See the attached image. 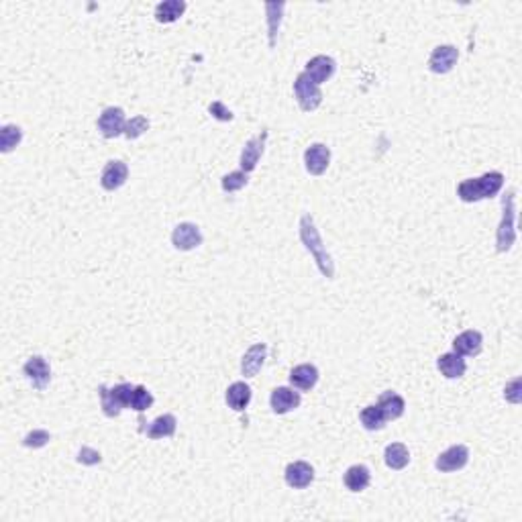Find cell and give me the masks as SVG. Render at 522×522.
<instances>
[{
    "instance_id": "obj_1",
    "label": "cell",
    "mask_w": 522,
    "mask_h": 522,
    "mask_svg": "<svg viewBox=\"0 0 522 522\" xmlns=\"http://www.w3.org/2000/svg\"><path fill=\"white\" fill-rule=\"evenodd\" d=\"M300 241L302 245L310 251V255L315 257L318 269L325 278H332L335 276V261L332 257L327 254L325 245H322V239L318 233L315 219L310 214H304L300 219Z\"/></svg>"
},
{
    "instance_id": "obj_2",
    "label": "cell",
    "mask_w": 522,
    "mask_h": 522,
    "mask_svg": "<svg viewBox=\"0 0 522 522\" xmlns=\"http://www.w3.org/2000/svg\"><path fill=\"white\" fill-rule=\"evenodd\" d=\"M504 186V174L500 172H488L482 178L463 180L457 186V196L463 202H479L486 198L498 196V192Z\"/></svg>"
},
{
    "instance_id": "obj_3",
    "label": "cell",
    "mask_w": 522,
    "mask_h": 522,
    "mask_svg": "<svg viewBox=\"0 0 522 522\" xmlns=\"http://www.w3.org/2000/svg\"><path fill=\"white\" fill-rule=\"evenodd\" d=\"M135 386L131 384H119L114 388H107V386H100L98 388V394H100V402H102V412L114 418L119 416L123 408L131 406V396H133Z\"/></svg>"
},
{
    "instance_id": "obj_4",
    "label": "cell",
    "mask_w": 522,
    "mask_h": 522,
    "mask_svg": "<svg viewBox=\"0 0 522 522\" xmlns=\"http://www.w3.org/2000/svg\"><path fill=\"white\" fill-rule=\"evenodd\" d=\"M502 222L498 227V239H496V245H498V251L504 254L508 251L514 241H516V227H514V217H516V210H514V190H508L506 196L502 198Z\"/></svg>"
},
{
    "instance_id": "obj_5",
    "label": "cell",
    "mask_w": 522,
    "mask_h": 522,
    "mask_svg": "<svg viewBox=\"0 0 522 522\" xmlns=\"http://www.w3.org/2000/svg\"><path fill=\"white\" fill-rule=\"evenodd\" d=\"M294 96H296V102L304 112L317 111L322 102V92H320V86L315 84L312 80L308 78L304 72L296 78L294 82Z\"/></svg>"
},
{
    "instance_id": "obj_6",
    "label": "cell",
    "mask_w": 522,
    "mask_h": 522,
    "mask_svg": "<svg viewBox=\"0 0 522 522\" xmlns=\"http://www.w3.org/2000/svg\"><path fill=\"white\" fill-rule=\"evenodd\" d=\"M125 127H127L125 111L119 109V107H109L98 116V129H100V133L107 139H114L119 135H125Z\"/></svg>"
},
{
    "instance_id": "obj_7",
    "label": "cell",
    "mask_w": 522,
    "mask_h": 522,
    "mask_svg": "<svg viewBox=\"0 0 522 522\" xmlns=\"http://www.w3.org/2000/svg\"><path fill=\"white\" fill-rule=\"evenodd\" d=\"M266 141H268V131H261L259 135H255L254 139H249V141L245 143V147L241 151V159H239L241 172L249 174V172H254L255 168H257L259 159L263 156V149H266Z\"/></svg>"
},
{
    "instance_id": "obj_8",
    "label": "cell",
    "mask_w": 522,
    "mask_h": 522,
    "mask_svg": "<svg viewBox=\"0 0 522 522\" xmlns=\"http://www.w3.org/2000/svg\"><path fill=\"white\" fill-rule=\"evenodd\" d=\"M467 461H469V449L465 445H453L437 457L435 467L443 474H451V472L463 469L467 465Z\"/></svg>"
},
{
    "instance_id": "obj_9",
    "label": "cell",
    "mask_w": 522,
    "mask_h": 522,
    "mask_svg": "<svg viewBox=\"0 0 522 522\" xmlns=\"http://www.w3.org/2000/svg\"><path fill=\"white\" fill-rule=\"evenodd\" d=\"M172 243L180 251H192L202 245V233L194 222H180L172 233Z\"/></svg>"
},
{
    "instance_id": "obj_10",
    "label": "cell",
    "mask_w": 522,
    "mask_h": 522,
    "mask_svg": "<svg viewBox=\"0 0 522 522\" xmlns=\"http://www.w3.org/2000/svg\"><path fill=\"white\" fill-rule=\"evenodd\" d=\"M331 163V149L322 143H315L304 151V165L306 172L312 175H322Z\"/></svg>"
},
{
    "instance_id": "obj_11",
    "label": "cell",
    "mask_w": 522,
    "mask_h": 522,
    "mask_svg": "<svg viewBox=\"0 0 522 522\" xmlns=\"http://www.w3.org/2000/svg\"><path fill=\"white\" fill-rule=\"evenodd\" d=\"M286 484L294 490H304L315 482V467L306 461H294L286 467Z\"/></svg>"
},
{
    "instance_id": "obj_12",
    "label": "cell",
    "mask_w": 522,
    "mask_h": 522,
    "mask_svg": "<svg viewBox=\"0 0 522 522\" xmlns=\"http://www.w3.org/2000/svg\"><path fill=\"white\" fill-rule=\"evenodd\" d=\"M459 60L457 48L453 45H439L433 49L430 58H428V70L435 74H449Z\"/></svg>"
},
{
    "instance_id": "obj_13",
    "label": "cell",
    "mask_w": 522,
    "mask_h": 522,
    "mask_svg": "<svg viewBox=\"0 0 522 522\" xmlns=\"http://www.w3.org/2000/svg\"><path fill=\"white\" fill-rule=\"evenodd\" d=\"M127 178H129L127 163L121 161V159H112V161H109V163L104 165V170H102L100 186H102L104 190L114 192L119 190V188L127 182Z\"/></svg>"
},
{
    "instance_id": "obj_14",
    "label": "cell",
    "mask_w": 522,
    "mask_h": 522,
    "mask_svg": "<svg viewBox=\"0 0 522 522\" xmlns=\"http://www.w3.org/2000/svg\"><path fill=\"white\" fill-rule=\"evenodd\" d=\"M23 371H25V376H27V380L31 381L33 388L35 390H39V392H43L45 388L49 386V380H51V369H49V364L41 357V355H35L31 357L25 367H23Z\"/></svg>"
},
{
    "instance_id": "obj_15",
    "label": "cell",
    "mask_w": 522,
    "mask_h": 522,
    "mask_svg": "<svg viewBox=\"0 0 522 522\" xmlns=\"http://www.w3.org/2000/svg\"><path fill=\"white\" fill-rule=\"evenodd\" d=\"M300 394L294 392L292 388H276L269 396V406L276 414H286V412L294 410L300 406Z\"/></svg>"
},
{
    "instance_id": "obj_16",
    "label": "cell",
    "mask_w": 522,
    "mask_h": 522,
    "mask_svg": "<svg viewBox=\"0 0 522 522\" xmlns=\"http://www.w3.org/2000/svg\"><path fill=\"white\" fill-rule=\"evenodd\" d=\"M335 70H337V62L332 58H329V55H317V58H312L306 64L304 74L312 80L315 84L320 86L322 82H327V80L331 78L332 74H335Z\"/></svg>"
},
{
    "instance_id": "obj_17",
    "label": "cell",
    "mask_w": 522,
    "mask_h": 522,
    "mask_svg": "<svg viewBox=\"0 0 522 522\" xmlns=\"http://www.w3.org/2000/svg\"><path fill=\"white\" fill-rule=\"evenodd\" d=\"M266 355H268V345L266 343H257L254 347L247 349V353L243 355V361H241L243 376L245 378H255L259 374V369L263 367Z\"/></svg>"
},
{
    "instance_id": "obj_18",
    "label": "cell",
    "mask_w": 522,
    "mask_h": 522,
    "mask_svg": "<svg viewBox=\"0 0 522 522\" xmlns=\"http://www.w3.org/2000/svg\"><path fill=\"white\" fill-rule=\"evenodd\" d=\"M437 367L439 371L443 374L447 380H457V378H463L465 371H467V364L463 359V355H457L455 351L453 353H445L437 359Z\"/></svg>"
},
{
    "instance_id": "obj_19",
    "label": "cell",
    "mask_w": 522,
    "mask_h": 522,
    "mask_svg": "<svg viewBox=\"0 0 522 522\" xmlns=\"http://www.w3.org/2000/svg\"><path fill=\"white\" fill-rule=\"evenodd\" d=\"M318 381V369L315 365L302 364L296 365L292 371H290V384L294 388H298L302 392H308L317 386Z\"/></svg>"
},
{
    "instance_id": "obj_20",
    "label": "cell",
    "mask_w": 522,
    "mask_h": 522,
    "mask_svg": "<svg viewBox=\"0 0 522 522\" xmlns=\"http://www.w3.org/2000/svg\"><path fill=\"white\" fill-rule=\"evenodd\" d=\"M482 343H484V337L479 331H463L461 335L455 337L453 341V351L457 355H477L482 351Z\"/></svg>"
},
{
    "instance_id": "obj_21",
    "label": "cell",
    "mask_w": 522,
    "mask_h": 522,
    "mask_svg": "<svg viewBox=\"0 0 522 522\" xmlns=\"http://www.w3.org/2000/svg\"><path fill=\"white\" fill-rule=\"evenodd\" d=\"M224 398H227V404L233 410L243 412L249 406V402H251V388L245 381H235V384H231L227 388V396Z\"/></svg>"
},
{
    "instance_id": "obj_22",
    "label": "cell",
    "mask_w": 522,
    "mask_h": 522,
    "mask_svg": "<svg viewBox=\"0 0 522 522\" xmlns=\"http://www.w3.org/2000/svg\"><path fill=\"white\" fill-rule=\"evenodd\" d=\"M378 406L384 412L386 420H396V418H400L404 414V410H406L404 398L400 394H396V392H384L380 396V400H378Z\"/></svg>"
},
{
    "instance_id": "obj_23",
    "label": "cell",
    "mask_w": 522,
    "mask_h": 522,
    "mask_svg": "<svg viewBox=\"0 0 522 522\" xmlns=\"http://www.w3.org/2000/svg\"><path fill=\"white\" fill-rule=\"evenodd\" d=\"M384 461L390 469L394 472H400L404 469L408 463H410V453H408V447L402 443H392L386 447L384 451Z\"/></svg>"
},
{
    "instance_id": "obj_24",
    "label": "cell",
    "mask_w": 522,
    "mask_h": 522,
    "mask_svg": "<svg viewBox=\"0 0 522 522\" xmlns=\"http://www.w3.org/2000/svg\"><path fill=\"white\" fill-rule=\"evenodd\" d=\"M186 11V2L184 0H165V2H159L156 6V18L158 23H175L180 16L184 15Z\"/></svg>"
},
{
    "instance_id": "obj_25",
    "label": "cell",
    "mask_w": 522,
    "mask_h": 522,
    "mask_svg": "<svg viewBox=\"0 0 522 522\" xmlns=\"http://www.w3.org/2000/svg\"><path fill=\"white\" fill-rule=\"evenodd\" d=\"M371 482V474L365 465H351L345 472V486L349 491H364Z\"/></svg>"
},
{
    "instance_id": "obj_26",
    "label": "cell",
    "mask_w": 522,
    "mask_h": 522,
    "mask_svg": "<svg viewBox=\"0 0 522 522\" xmlns=\"http://www.w3.org/2000/svg\"><path fill=\"white\" fill-rule=\"evenodd\" d=\"M175 427H178V420H175L174 414H163L158 416L149 428H147V437L149 439H163V437H174Z\"/></svg>"
},
{
    "instance_id": "obj_27",
    "label": "cell",
    "mask_w": 522,
    "mask_h": 522,
    "mask_svg": "<svg viewBox=\"0 0 522 522\" xmlns=\"http://www.w3.org/2000/svg\"><path fill=\"white\" fill-rule=\"evenodd\" d=\"M359 420L367 430H381L386 427V416L378 404H371V406H365L361 414H359Z\"/></svg>"
},
{
    "instance_id": "obj_28",
    "label": "cell",
    "mask_w": 522,
    "mask_h": 522,
    "mask_svg": "<svg viewBox=\"0 0 522 522\" xmlns=\"http://www.w3.org/2000/svg\"><path fill=\"white\" fill-rule=\"evenodd\" d=\"M284 9H286L284 2H268V4H266L269 25V45H271V48L276 45V35H278L280 23H282V13H284Z\"/></svg>"
},
{
    "instance_id": "obj_29",
    "label": "cell",
    "mask_w": 522,
    "mask_h": 522,
    "mask_svg": "<svg viewBox=\"0 0 522 522\" xmlns=\"http://www.w3.org/2000/svg\"><path fill=\"white\" fill-rule=\"evenodd\" d=\"M23 139V131L16 125H4L0 129V149L2 153H11Z\"/></svg>"
},
{
    "instance_id": "obj_30",
    "label": "cell",
    "mask_w": 522,
    "mask_h": 522,
    "mask_svg": "<svg viewBox=\"0 0 522 522\" xmlns=\"http://www.w3.org/2000/svg\"><path fill=\"white\" fill-rule=\"evenodd\" d=\"M151 404H153V396H151V392H149L145 386H135L133 396H131V406H129V408H133V410L137 412H145L147 408H151Z\"/></svg>"
},
{
    "instance_id": "obj_31",
    "label": "cell",
    "mask_w": 522,
    "mask_h": 522,
    "mask_svg": "<svg viewBox=\"0 0 522 522\" xmlns=\"http://www.w3.org/2000/svg\"><path fill=\"white\" fill-rule=\"evenodd\" d=\"M247 182H249V178L245 172H231V174H227L224 178L221 180V186L224 192H237L241 188H245L247 186Z\"/></svg>"
},
{
    "instance_id": "obj_32",
    "label": "cell",
    "mask_w": 522,
    "mask_h": 522,
    "mask_svg": "<svg viewBox=\"0 0 522 522\" xmlns=\"http://www.w3.org/2000/svg\"><path fill=\"white\" fill-rule=\"evenodd\" d=\"M147 129H149V121L145 116H133L127 123V127H125V137L127 139H137V137H141Z\"/></svg>"
},
{
    "instance_id": "obj_33",
    "label": "cell",
    "mask_w": 522,
    "mask_h": 522,
    "mask_svg": "<svg viewBox=\"0 0 522 522\" xmlns=\"http://www.w3.org/2000/svg\"><path fill=\"white\" fill-rule=\"evenodd\" d=\"M49 441H51V435H49L48 430L37 428V430H31V433L23 439V445L29 447V449H41V447H45Z\"/></svg>"
},
{
    "instance_id": "obj_34",
    "label": "cell",
    "mask_w": 522,
    "mask_h": 522,
    "mask_svg": "<svg viewBox=\"0 0 522 522\" xmlns=\"http://www.w3.org/2000/svg\"><path fill=\"white\" fill-rule=\"evenodd\" d=\"M100 461H102L100 453L96 449H92V447H82L80 449L78 463H82V465H98Z\"/></svg>"
},
{
    "instance_id": "obj_35",
    "label": "cell",
    "mask_w": 522,
    "mask_h": 522,
    "mask_svg": "<svg viewBox=\"0 0 522 522\" xmlns=\"http://www.w3.org/2000/svg\"><path fill=\"white\" fill-rule=\"evenodd\" d=\"M504 398L512 404H518L521 402V378L512 380L506 384V390H504Z\"/></svg>"
},
{
    "instance_id": "obj_36",
    "label": "cell",
    "mask_w": 522,
    "mask_h": 522,
    "mask_svg": "<svg viewBox=\"0 0 522 522\" xmlns=\"http://www.w3.org/2000/svg\"><path fill=\"white\" fill-rule=\"evenodd\" d=\"M208 111H210V114L214 116V119H219V121H233V112L229 111L222 102H212L210 107H208Z\"/></svg>"
}]
</instances>
